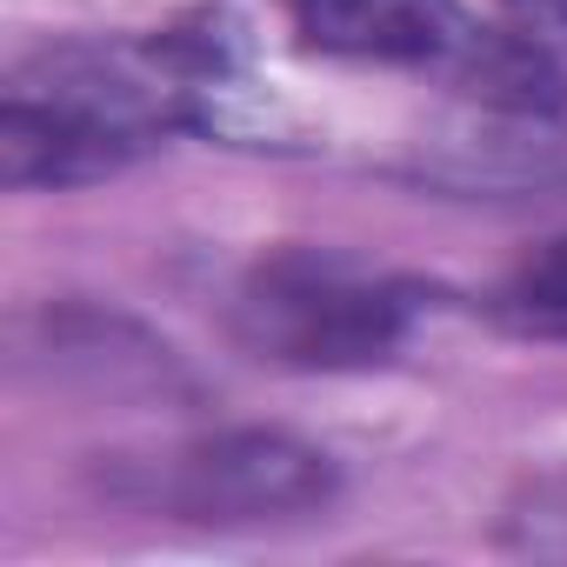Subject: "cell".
Masks as SVG:
<instances>
[{"instance_id": "4", "label": "cell", "mask_w": 567, "mask_h": 567, "mask_svg": "<svg viewBox=\"0 0 567 567\" xmlns=\"http://www.w3.org/2000/svg\"><path fill=\"white\" fill-rule=\"evenodd\" d=\"M147 147L154 141L48 94L8 87V101H0V174H8V187H81L127 167Z\"/></svg>"}, {"instance_id": "1", "label": "cell", "mask_w": 567, "mask_h": 567, "mask_svg": "<svg viewBox=\"0 0 567 567\" xmlns=\"http://www.w3.org/2000/svg\"><path fill=\"white\" fill-rule=\"evenodd\" d=\"M421 295L328 247H274L234 288V334L247 354L301 374L388 368L414 334Z\"/></svg>"}, {"instance_id": "6", "label": "cell", "mask_w": 567, "mask_h": 567, "mask_svg": "<svg viewBox=\"0 0 567 567\" xmlns=\"http://www.w3.org/2000/svg\"><path fill=\"white\" fill-rule=\"evenodd\" d=\"M514 14L547 41H567V0H514Z\"/></svg>"}, {"instance_id": "5", "label": "cell", "mask_w": 567, "mask_h": 567, "mask_svg": "<svg viewBox=\"0 0 567 567\" xmlns=\"http://www.w3.org/2000/svg\"><path fill=\"white\" fill-rule=\"evenodd\" d=\"M501 321L540 341H567V240L534 254L507 288H501Z\"/></svg>"}, {"instance_id": "2", "label": "cell", "mask_w": 567, "mask_h": 567, "mask_svg": "<svg viewBox=\"0 0 567 567\" xmlns=\"http://www.w3.org/2000/svg\"><path fill=\"white\" fill-rule=\"evenodd\" d=\"M341 494V467L280 434V427H227L181 447L154 474V501L200 527H260V520H301Z\"/></svg>"}, {"instance_id": "3", "label": "cell", "mask_w": 567, "mask_h": 567, "mask_svg": "<svg viewBox=\"0 0 567 567\" xmlns=\"http://www.w3.org/2000/svg\"><path fill=\"white\" fill-rule=\"evenodd\" d=\"M288 8H295L301 34L328 54L427 68L447 81L467 61V48L481 41L461 0H288Z\"/></svg>"}]
</instances>
